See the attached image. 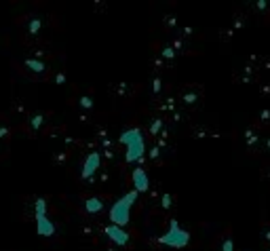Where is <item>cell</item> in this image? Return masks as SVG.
<instances>
[{
  "label": "cell",
  "mask_w": 270,
  "mask_h": 251,
  "mask_svg": "<svg viewBox=\"0 0 270 251\" xmlns=\"http://www.w3.org/2000/svg\"><path fill=\"white\" fill-rule=\"evenodd\" d=\"M80 108H84V110H91V108H93V97H89V95H82V97H80Z\"/></svg>",
  "instance_id": "obj_11"
},
{
  "label": "cell",
  "mask_w": 270,
  "mask_h": 251,
  "mask_svg": "<svg viewBox=\"0 0 270 251\" xmlns=\"http://www.w3.org/2000/svg\"><path fill=\"white\" fill-rule=\"evenodd\" d=\"M34 219H36V232L42 239H51L55 234V224L47 215V201L45 199H36V207H34Z\"/></svg>",
  "instance_id": "obj_4"
},
{
  "label": "cell",
  "mask_w": 270,
  "mask_h": 251,
  "mask_svg": "<svg viewBox=\"0 0 270 251\" xmlns=\"http://www.w3.org/2000/svg\"><path fill=\"white\" fill-rule=\"evenodd\" d=\"M23 64H25V68H27V70H32V72H36V74H40V72H47V66H45V61H40V59L27 57Z\"/></svg>",
  "instance_id": "obj_8"
},
{
  "label": "cell",
  "mask_w": 270,
  "mask_h": 251,
  "mask_svg": "<svg viewBox=\"0 0 270 251\" xmlns=\"http://www.w3.org/2000/svg\"><path fill=\"white\" fill-rule=\"evenodd\" d=\"M266 239H268V241H270V232H266Z\"/></svg>",
  "instance_id": "obj_20"
},
{
  "label": "cell",
  "mask_w": 270,
  "mask_h": 251,
  "mask_svg": "<svg viewBox=\"0 0 270 251\" xmlns=\"http://www.w3.org/2000/svg\"><path fill=\"white\" fill-rule=\"evenodd\" d=\"M139 194L135 190L123 194L121 199H116L114 203L110 205V224L112 226H118V228H127L131 222V209L135 205Z\"/></svg>",
  "instance_id": "obj_2"
},
{
  "label": "cell",
  "mask_w": 270,
  "mask_h": 251,
  "mask_svg": "<svg viewBox=\"0 0 270 251\" xmlns=\"http://www.w3.org/2000/svg\"><path fill=\"white\" fill-rule=\"evenodd\" d=\"M121 144L127 148L125 152V161L127 163H137L144 159L146 154V139H144V131L139 127H131L121 133Z\"/></svg>",
  "instance_id": "obj_1"
},
{
  "label": "cell",
  "mask_w": 270,
  "mask_h": 251,
  "mask_svg": "<svg viewBox=\"0 0 270 251\" xmlns=\"http://www.w3.org/2000/svg\"><path fill=\"white\" fill-rule=\"evenodd\" d=\"M171 201H173V197H171V194H163V199H161V205H163V209H169V207H171Z\"/></svg>",
  "instance_id": "obj_13"
},
{
  "label": "cell",
  "mask_w": 270,
  "mask_h": 251,
  "mask_svg": "<svg viewBox=\"0 0 270 251\" xmlns=\"http://www.w3.org/2000/svg\"><path fill=\"white\" fill-rule=\"evenodd\" d=\"M268 148H270V142H268Z\"/></svg>",
  "instance_id": "obj_21"
},
{
  "label": "cell",
  "mask_w": 270,
  "mask_h": 251,
  "mask_svg": "<svg viewBox=\"0 0 270 251\" xmlns=\"http://www.w3.org/2000/svg\"><path fill=\"white\" fill-rule=\"evenodd\" d=\"M152 89H154V93L161 91V80H159V78H154V87H152Z\"/></svg>",
  "instance_id": "obj_17"
},
{
  "label": "cell",
  "mask_w": 270,
  "mask_h": 251,
  "mask_svg": "<svg viewBox=\"0 0 270 251\" xmlns=\"http://www.w3.org/2000/svg\"><path fill=\"white\" fill-rule=\"evenodd\" d=\"M131 179H133V190L139 194V192H146L150 188V177L148 173L144 171V167H137L131 173Z\"/></svg>",
  "instance_id": "obj_7"
},
{
  "label": "cell",
  "mask_w": 270,
  "mask_h": 251,
  "mask_svg": "<svg viewBox=\"0 0 270 251\" xmlns=\"http://www.w3.org/2000/svg\"><path fill=\"white\" fill-rule=\"evenodd\" d=\"M9 135V127H0V137H5Z\"/></svg>",
  "instance_id": "obj_19"
},
{
  "label": "cell",
  "mask_w": 270,
  "mask_h": 251,
  "mask_svg": "<svg viewBox=\"0 0 270 251\" xmlns=\"http://www.w3.org/2000/svg\"><path fill=\"white\" fill-rule=\"evenodd\" d=\"M184 100H186V102L190 104V102H194V100H196V95H194V93H188L186 97H184Z\"/></svg>",
  "instance_id": "obj_18"
},
{
  "label": "cell",
  "mask_w": 270,
  "mask_h": 251,
  "mask_svg": "<svg viewBox=\"0 0 270 251\" xmlns=\"http://www.w3.org/2000/svg\"><path fill=\"white\" fill-rule=\"evenodd\" d=\"M42 27V19H38V17H34L30 23H27V32L30 34H38V30Z\"/></svg>",
  "instance_id": "obj_10"
},
{
  "label": "cell",
  "mask_w": 270,
  "mask_h": 251,
  "mask_svg": "<svg viewBox=\"0 0 270 251\" xmlns=\"http://www.w3.org/2000/svg\"><path fill=\"white\" fill-rule=\"evenodd\" d=\"M222 251H234V243H232V239H226V241L222 243Z\"/></svg>",
  "instance_id": "obj_16"
},
{
  "label": "cell",
  "mask_w": 270,
  "mask_h": 251,
  "mask_svg": "<svg viewBox=\"0 0 270 251\" xmlns=\"http://www.w3.org/2000/svg\"><path fill=\"white\" fill-rule=\"evenodd\" d=\"M99 165H102V154H99V152H91V154H87V159H84V163H82L80 177L91 179L99 171Z\"/></svg>",
  "instance_id": "obj_5"
},
{
  "label": "cell",
  "mask_w": 270,
  "mask_h": 251,
  "mask_svg": "<svg viewBox=\"0 0 270 251\" xmlns=\"http://www.w3.org/2000/svg\"><path fill=\"white\" fill-rule=\"evenodd\" d=\"M42 120H45V118H42L40 114L32 116V120H30V124H32V129H38V127H40V124H42Z\"/></svg>",
  "instance_id": "obj_15"
},
{
  "label": "cell",
  "mask_w": 270,
  "mask_h": 251,
  "mask_svg": "<svg viewBox=\"0 0 270 251\" xmlns=\"http://www.w3.org/2000/svg\"><path fill=\"white\" fill-rule=\"evenodd\" d=\"M84 209H87L89 213H99V211L104 209V201H102V199H97V197L87 199V201H84Z\"/></svg>",
  "instance_id": "obj_9"
},
{
  "label": "cell",
  "mask_w": 270,
  "mask_h": 251,
  "mask_svg": "<svg viewBox=\"0 0 270 251\" xmlns=\"http://www.w3.org/2000/svg\"><path fill=\"white\" fill-rule=\"evenodd\" d=\"M161 129H163V120H154V122H152V127H150V133H152V135H156Z\"/></svg>",
  "instance_id": "obj_14"
},
{
  "label": "cell",
  "mask_w": 270,
  "mask_h": 251,
  "mask_svg": "<svg viewBox=\"0 0 270 251\" xmlns=\"http://www.w3.org/2000/svg\"><path fill=\"white\" fill-rule=\"evenodd\" d=\"M159 243L171 249H184L190 243V232L186 228H182L177 219H169L167 230L159 236Z\"/></svg>",
  "instance_id": "obj_3"
},
{
  "label": "cell",
  "mask_w": 270,
  "mask_h": 251,
  "mask_svg": "<svg viewBox=\"0 0 270 251\" xmlns=\"http://www.w3.org/2000/svg\"><path fill=\"white\" fill-rule=\"evenodd\" d=\"M106 234H108V239H110L112 243H114V245H118V247H127V245H129V241H131L129 232H127L125 228L112 226V224L106 226Z\"/></svg>",
  "instance_id": "obj_6"
},
{
  "label": "cell",
  "mask_w": 270,
  "mask_h": 251,
  "mask_svg": "<svg viewBox=\"0 0 270 251\" xmlns=\"http://www.w3.org/2000/svg\"><path fill=\"white\" fill-rule=\"evenodd\" d=\"M161 57H165V59L175 57V49H173V47H165V49L161 51Z\"/></svg>",
  "instance_id": "obj_12"
}]
</instances>
